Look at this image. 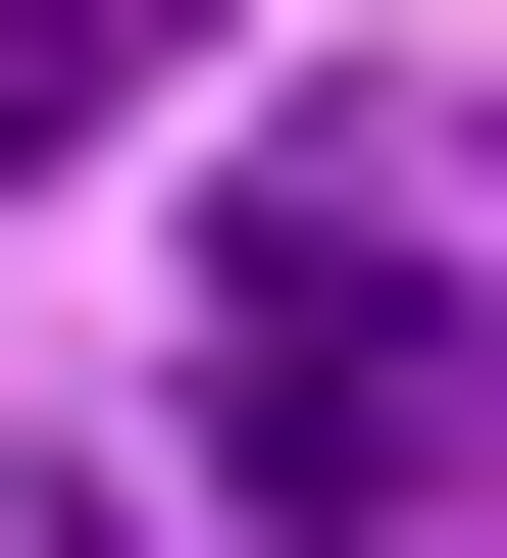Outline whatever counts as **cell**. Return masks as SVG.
Listing matches in <instances>:
<instances>
[{
	"instance_id": "6da1fadb",
	"label": "cell",
	"mask_w": 507,
	"mask_h": 558,
	"mask_svg": "<svg viewBox=\"0 0 507 558\" xmlns=\"http://www.w3.org/2000/svg\"><path fill=\"white\" fill-rule=\"evenodd\" d=\"M457 457H507V153H457V102H304L254 204H203V508L406 558Z\"/></svg>"
},
{
	"instance_id": "7a4b0ae2",
	"label": "cell",
	"mask_w": 507,
	"mask_h": 558,
	"mask_svg": "<svg viewBox=\"0 0 507 558\" xmlns=\"http://www.w3.org/2000/svg\"><path fill=\"white\" fill-rule=\"evenodd\" d=\"M203 51H254V0H0V153H153Z\"/></svg>"
}]
</instances>
